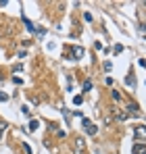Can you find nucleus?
Returning a JSON list of instances; mask_svg holds the SVG:
<instances>
[{
    "instance_id": "1",
    "label": "nucleus",
    "mask_w": 146,
    "mask_h": 154,
    "mask_svg": "<svg viewBox=\"0 0 146 154\" xmlns=\"http://www.w3.org/2000/svg\"><path fill=\"white\" fill-rule=\"evenodd\" d=\"M84 129H86L88 135H96V131H98V127L90 121V119H84Z\"/></svg>"
},
{
    "instance_id": "2",
    "label": "nucleus",
    "mask_w": 146,
    "mask_h": 154,
    "mask_svg": "<svg viewBox=\"0 0 146 154\" xmlns=\"http://www.w3.org/2000/svg\"><path fill=\"white\" fill-rule=\"evenodd\" d=\"M136 137H144V140H146V127L138 125V127H136Z\"/></svg>"
},
{
    "instance_id": "3",
    "label": "nucleus",
    "mask_w": 146,
    "mask_h": 154,
    "mask_svg": "<svg viewBox=\"0 0 146 154\" xmlns=\"http://www.w3.org/2000/svg\"><path fill=\"white\" fill-rule=\"evenodd\" d=\"M134 154H146V148L142 144H136V146H134Z\"/></svg>"
},
{
    "instance_id": "4",
    "label": "nucleus",
    "mask_w": 146,
    "mask_h": 154,
    "mask_svg": "<svg viewBox=\"0 0 146 154\" xmlns=\"http://www.w3.org/2000/svg\"><path fill=\"white\" fill-rule=\"evenodd\" d=\"M25 27H27V29H29L31 33H38V29H36V25H33V23H31L29 19H25Z\"/></svg>"
},
{
    "instance_id": "5",
    "label": "nucleus",
    "mask_w": 146,
    "mask_h": 154,
    "mask_svg": "<svg viewBox=\"0 0 146 154\" xmlns=\"http://www.w3.org/2000/svg\"><path fill=\"white\" fill-rule=\"evenodd\" d=\"M73 56H84V48H79V46H73Z\"/></svg>"
},
{
    "instance_id": "6",
    "label": "nucleus",
    "mask_w": 146,
    "mask_h": 154,
    "mask_svg": "<svg viewBox=\"0 0 146 154\" xmlns=\"http://www.w3.org/2000/svg\"><path fill=\"white\" fill-rule=\"evenodd\" d=\"M127 110H129V112H132V115H138V104H127Z\"/></svg>"
},
{
    "instance_id": "7",
    "label": "nucleus",
    "mask_w": 146,
    "mask_h": 154,
    "mask_svg": "<svg viewBox=\"0 0 146 154\" xmlns=\"http://www.w3.org/2000/svg\"><path fill=\"white\" fill-rule=\"evenodd\" d=\"M75 152H84V140H77V144H75Z\"/></svg>"
},
{
    "instance_id": "8",
    "label": "nucleus",
    "mask_w": 146,
    "mask_h": 154,
    "mask_svg": "<svg viewBox=\"0 0 146 154\" xmlns=\"http://www.w3.org/2000/svg\"><path fill=\"white\" fill-rule=\"evenodd\" d=\"M125 83L129 85V88H136V79H134V75H129L127 79H125Z\"/></svg>"
},
{
    "instance_id": "9",
    "label": "nucleus",
    "mask_w": 146,
    "mask_h": 154,
    "mask_svg": "<svg viewBox=\"0 0 146 154\" xmlns=\"http://www.w3.org/2000/svg\"><path fill=\"white\" fill-rule=\"evenodd\" d=\"M90 90H92V81L86 79V81H84V92H90Z\"/></svg>"
},
{
    "instance_id": "10",
    "label": "nucleus",
    "mask_w": 146,
    "mask_h": 154,
    "mask_svg": "<svg viewBox=\"0 0 146 154\" xmlns=\"http://www.w3.org/2000/svg\"><path fill=\"white\" fill-rule=\"evenodd\" d=\"M38 125H40L38 121H29V131H36V129H38Z\"/></svg>"
},
{
    "instance_id": "11",
    "label": "nucleus",
    "mask_w": 146,
    "mask_h": 154,
    "mask_svg": "<svg viewBox=\"0 0 146 154\" xmlns=\"http://www.w3.org/2000/svg\"><path fill=\"white\" fill-rule=\"evenodd\" d=\"M81 102H84V96H75V98H73V104H75V106L81 104Z\"/></svg>"
},
{
    "instance_id": "12",
    "label": "nucleus",
    "mask_w": 146,
    "mask_h": 154,
    "mask_svg": "<svg viewBox=\"0 0 146 154\" xmlns=\"http://www.w3.org/2000/svg\"><path fill=\"white\" fill-rule=\"evenodd\" d=\"M8 100V94H4V92H0V102H6Z\"/></svg>"
},
{
    "instance_id": "13",
    "label": "nucleus",
    "mask_w": 146,
    "mask_h": 154,
    "mask_svg": "<svg viewBox=\"0 0 146 154\" xmlns=\"http://www.w3.org/2000/svg\"><path fill=\"white\" fill-rule=\"evenodd\" d=\"M4 129H6V123H2V121H0V140H2V133H4Z\"/></svg>"
},
{
    "instance_id": "14",
    "label": "nucleus",
    "mask_w": 146,
    "mask_h": 154,
    "mask_svg": "<svg viewBox=\"0 0 146 154\" xmlns=\"http://www.w3.org/2000/svg\"><path fill=\"white\" fill-rule=\"evenodd\" d=\"M21 112H23V115H27V117H29V108H27V104H23V106H21Z\"/></svg>"
},
{
    "instance_id": "15",
    "label": "nucleus",
    "mask_w": 146,
    "mask_h": 154,
    "mask_svg": "<svg viewBox=\"0 0 146 154\" xmlns=\"http://www.w3.org/2000/svg\"><path fill=\"white\" fill-rule=\"evenodd\" d=\"M111 69H113V65H111V63H109V60H106V63H104V71H106V73H109V71H111Z\"/></svg>"
},
{
    "instance_id": "16",
    "label": "nucleus",
    "mask_w": 146,
    "mask_h": 154,
    "mask_svg": "<svg viewBox=\"0 0 146 154\" xmlns=\"http://www.w3.org/2000/svg\"><path fill=\"white\" fill-rule=\"evenodd\" d=\"M113 100H121V94H119V92H115V90H113Z\"/></svg>"
},
{
    "instance_id": "17",
    "label": "nucleus",
    "mask_w": 146,
    "mask_h": 154,
    "mask_svg": "<svg viewBox=\"0 0 146 154\" xmlns=\"http://www.w3.org/2000/svg\"><path fill=\"white\" fill-rule=\"evenodd\" d=\"M121 50H123V46H121V44H117V46H115V54H119Z\"/></svg>"
},
{
    "instance_id": "18",
    "label": "nucleus",
    "mask_w": 146,
    "mask_h": 154,
    "mask_svg": "<svg viewBox=\"0 0 146 154\" xmlns=\"http://www.w3.org/2000/svg\"><path fill=\"white\" fill-rule=\"evenodd\" d=\"M138 65H140V67H146V58H140V60H138Z\"/></svg>"
},
{
    "instance_id": "19",
    "label": "nucleus",
    "mask_w": 146,
    "mask_h": 154,
    "mask_svg": "<svg viewBox=\"0 0 146 154\" xmlns=\"http://www.w3.org/2000/svg\"><path fill=\"white\" fill-rule=\"evenodd\" d=\"M140 31H146V25H140Z\"/></svg>"
}]
</instances>
